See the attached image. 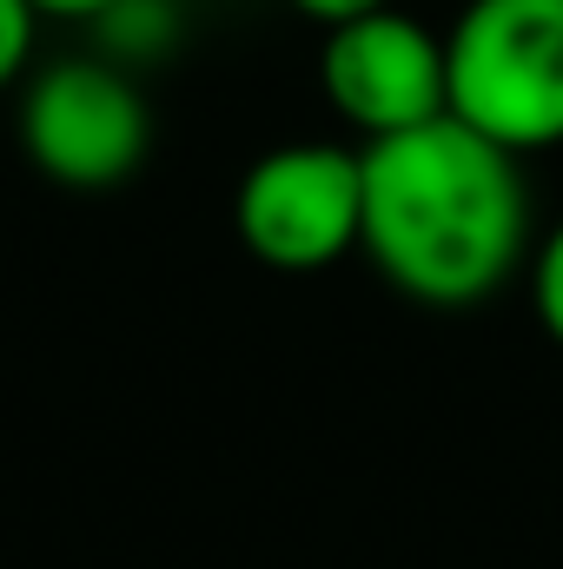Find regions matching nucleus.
Here are the masks:
<instances>
[{
  "label": "nucleus",
  "mask_w": 563,
  "mask_h": 569,
  "mask_svg": "<svg viewBox=\"0 0 563 569\" xmlns=\"http://www.w3.org/2000/svg\"><path fill=\"white\" fill-rule=\"evenodd\" d=\"M365 159V232L358 252L398 298L424 311H471L531 272L537 226L524 159L471 133L464 120H431L418 133L358 146Z\"/></svg>",
  "instance_id": "f257e3e1"
},
{
  "label": "nucleus",
  "mask_w": 563,
  "mask_h": 569,
  "mask_svg": "<svg viewBox=\"0 0 563 569\" xmlns=\"http://www.w3.org/2000/svg\"><path fill=\"white\" fill-rule=\"evenodd\" d=\"M451 120L531 159L563 146V0H464L444 33Z\"/></svg>",
  "instance_id": "f03ea898"
},
{
  "label": "nucleus",
  "mask_w": 563,
  "mask_h": 569,
  "mask_svg": "<svg viewBox=\"0 0 563 569\" xmlns=\"http://www.w3.org/2000/svg\"><path fill=\"white\" fill-rule=\"evenodd\" d=\"M20 159L67 192H113L152 152V107L140 80L107 53H67L20 80Z\"/></svg>",
  "instance_id": "7ed1b4c3"
},
{
  "label": "nucleus",
  "mask_w": 563,
  "mask_h": 569,
  "mask_svg": "<svg viewBox=\"0 0 563 569\" xmlns=\"http://www.w3.org/2000/svg\"><path fill=\"white\" fill-rule=\"evenodd\" d=\"M239 246L285 279L332 272L365 232V159L345 140L266 146L233 186Z\"/></svg>",
  "instance_id": "20e7f679"
},
{
  "label": "nucleus",
  "mask_w": 563,
  "mask_h": 569,
  "mask_svg": "<svg viewBox=\"0 0 563 569\" xmlns=\"http://www.w3.org/2000/svg\"><path fill=\"white\" fill-rule=\"evenodd\" d=\"M318 93L358 133V146L418 133L451 113L444 33L405 7H378L365 20L325 27L318 40Z\"/></svg>",
  "instance_id": "39448f33"
},
{
  "label": "nucleus",
  "mask_w": 563,
  "mask_h": 569,
  "mask_svg": "<svg viewBox=\"0 0 563 569\" xmlns=\"http://www.w3.org/2000/svg\"><path fill=\"white\" fill-rule=\"evenodd\" d=\"M172 27H179L172 0H120V7H107V13L93 20V33L107 40L100 53L120 60L127 73H134V60H152V53L172 47Z\"/></svg>",
  "instance_id": "423d86ee"
},
{
  "label": "nucleus",
  "mask_w": 563,
  "mask_h": 569,
  "mask_svg": "<svg viewBox=\"0 0 563 569\" xmlns=\"http://www.w3.org/2000/svg\"><path fill=\"white\" fill-rule=\"evenodd\" d=\"M531 311H537V325H544V338L563 351V219L537 239V252H531Z\"/></svg>",
  "instance_id": "0eeeda50"
},
{
  "label": "nucleus",
  "mask_w": 563,
  "mask_h": 569,
  "mask_svg": "<svg viewBox=\"0 0 563 569\" xmlns=\"http://www.w3.org/2000/svg\"><path fill=\"white\" fill-rule=\"evenodd\" d=\"M33 47H40V7L33 0H0V93L33 73Z\"/></svg>",
  "instance_id": "6e6552de"
},
{
  "label": "nucleus",
  "mask_w": 563,
  "mask_h": 569,
  "mask_svg": "<svg viewBox=\"0 0 563 569\" xmlns=\"http://www.w3.org/2000/svg\"><path fill=\"white\" fill-rule=\"evenodd\" d=\"M292 13H305L312 27H345V20H365L378 7H398V0H285Z\"/></svg>",
  "instance_id": "1a4fd4ad"
},
{
  "label": "nucleus",
  "mask_w": 563,
  "mask_h": 569,
  "mask_svg": "<svg viewBox=\"0 0 563 569\" xmlns=\"http://www.w3.org/2000/svg\"><path fill=\"white\" fill-rule=\"evenodd\" d=\"M40 7V20H80V27H93L107 7H120V0H33Z\"/></svg>",
  "instance_id": "9d476101"
}]
</instances>
